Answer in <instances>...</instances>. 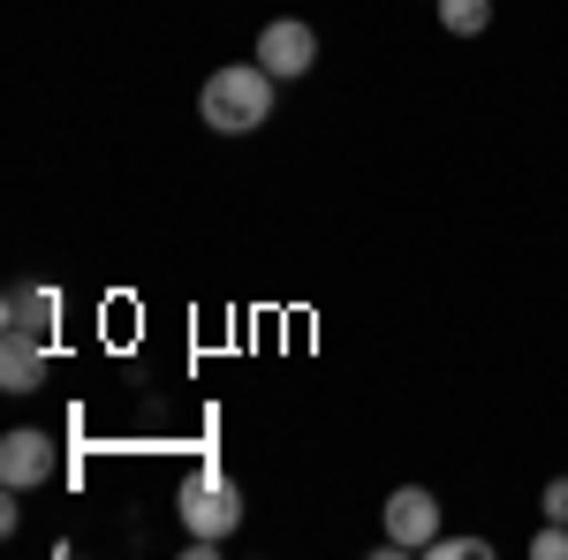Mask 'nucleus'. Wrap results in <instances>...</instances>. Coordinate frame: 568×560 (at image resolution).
I'll use <instances>...</instances> for the list:
<instances>
[{
  "label": "nucleus",
  "instance_id": "nucleus-10",
  "mask_svg": "<svg viewBox=\"0 0 568 560\" xmlns=\"http://www.w3.org/2000/svg\"><path fill=\"white\" fill-rule=\"evenodd\" d=\"M530 560H568V522H546V530L530 538Z\"/></svg>",
  "mask_w": 568,
  "mask_h": 560
},
{
  "label": "nucleus",
  "instance_id": "nucleus-2",
  "mask_svg": "<svg viewBox=\"0 0 568 560\" xmlns=\"http://www.w3.org/2000/svg\"><path fill=\"white\" fill-rule=\"evenodd\" d=\"M175 508H182V522H190V538H227V530L243 522V492L205 462V470H190L175 485Z\"/></svg>",
  "mask_w": 568,
  "mask_h": 560
},
{
  "label": "nucleus",
  "instance_id": "nucleus-11",
  "mask_svg": "<svg viewBox=\"0 0 568 560\" xmlns=\"http://www.w3.org/2000/svg\"><path fill=\"white\" fill-rule=\"evenodd\" d=\"M546 522H568V477L546 485Z\"/></svg>",
  "mask_w": 568,
  "mask_h": 560
},
{
  "label": "nucleus",
  "instance_id": "nucleus-1",
  "mask_svg": "<svg viewBox=\"0 0 568 560\" xmlns=\"http://www.w3.org/2000/svg\"><path fill=\"white\" fill-rule=\"evenodd\" d=\"M273 84H281V77H265L258 61H227V69L205 77L197 106H205V122H213L220 136H243V130H258L265 114H273Z\"/></svg>",
  "mask_w": 568,
  "mask_h": 560
},
{
  "label": "nucleus",
  "instance_id": "nucleus-4",
  "mask_svg": "<svg viewBox=\"0 0 568 560\" xmlns=\"http://www.w3.org/2000/svg\"><path fill=\"white\" fill-rule=\"evenodd\" d=\"M439 538V500L425 485H402L387 500V553H425Z\"/></svg>",
  "mask_w": 568,
  "mask_h": 560
},
{
  "label": "nucleus",
  "instance_id": "nucleus-7",
  "mask_svg": "<svg viewBox=\"0 0 568 560\" xmlns=\"http://www.w3.org/2000/svg\"><path fill=\"white\" fill-rule=\"evenodd\" d=\"M53 288H8V303H0V318H8V334H53Z\"/></svg>",
  "mask_w": 568,
  "mask_h": 560
},
{
  "label": "nucleus",
  "instance_id": "nucleus-5",
  "mask_svg": "<svg viewBox=\"0 0 568 560\" xmlns=\"http://www.w3.org/2000/svg\"><path fill=\"white\" fill-rule=\"evenodd\" d=\"M0 477H8V492H23V485H45L53 477V439L45 431H8L0 439Z\"/></svg>",
  "mask_w": 568,
  "mask_h": 560
},
{
  "label": "nucleus",
  "instance_id": "nucleus-6",
  "mask_svg": "<svg viewBox=\"0 0 568 560\" xmlns=\"http://www.w3.org/2000/svg\"><path fill=\"white\" fill-rule=\"evenodd\" d=\"M39 379H45V342L39 334H8V342H0V387L39 394Z\"/></svg>",
  "mask_w": 568,
  "mask_h": 560
},
{
  "label": "nucleus",
  "instance_id": "nucleus-8",
  "mask_svg": "<svg viewBox=\"0 0 568 560\" xmlns=\"http://www.w3.org/2000/svg\"><path fill=\"white\" fill-rule=\"evenodd\" d=\"M439 23H447L455 39H478L485 23H493V0H439Z\"/></svg>",
  "mask_w": 568,
  "mask_h": 560
},
{
  "label": "nucleus",
  "instance_id": "nucleus-9",
  "mask_svg": "<svg viewBox=\"0 0 568 560\" xmlns=\"http://www.w3.org/2000/svg\"><path fill=\"white\" fill-rule=\"evenodd\" d=\"M425 553H439V560H493V546H485V538H433Z\"/></svg>",
  "mask_w": 568,
  "mask_h": 560
},
{
  "label": "nucleus",
  "instance_id": "nucleus-3",
  "mask_svg": "<svg viewBox=\"0 0 568 560\" xmlns=\"http://www.w3.org/2000/svg\"><path fill=\"white\" fill-rule=\"evenodd\" d=\"M311 61H318V39H311V23H296V16H273V23L258 31V69H265V77L296 84Z\"/></svg>",
  "mask_w": 568,
  "mask_h": 560
}]
</instances>
